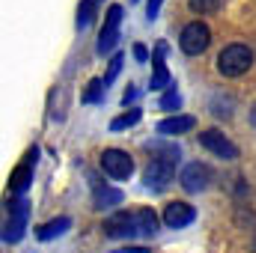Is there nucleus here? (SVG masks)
I'll list each match as a JSON object with an SVG mask.
<instances>
[{"label": "nucleus", "mask_w": 256, "mask_h": 253, "mask_svg": "<svg viewBox=\"0 0 256 253\" xmlns=\"http://www.w3.org/2000/svg\"><path fill=\"white\" fill-rule=\"evenodd\" d=\"M179 108H182V96H179V90H176V86L164 90V96H161V110H179Z\"/></svg>", "instance_id": "nucleus-20"}, {"label": "nucleus", "mask_w": 256, "mask_h": 253, "mask_svg": "<svg viewBox=\"0 0 256 253\" xmlns=\"http://www.w3.org/2000/svg\"><path fill=\"white\" fill-rule=\"evenodd\" d=\"M122 63H126V57H122V54H114L110 68H108V74H104V84H114V80H116V74L122 72Z\"/></svg>", "instance_id": "nucleus-22"}, {"label": "nucleus", "mask_w": 256, "mask_h": 253, "mask_svg": "<svg viewBox=\"0 0 256 253\" xmlns=\"http://www.w3.org/2000/svg\"><path fill=\"white\" fill-rule=\"evenodd\" d=\"M200 143H202V149H208V152L218 155V158H226V161H236V158H238V146H236L232 140H226V134H220V131H214V128L202 131V134H200Z\"/></svg>", "instance_id": "nucleus-8"}, {"label": "nucleus", "mask_w": 256, "mask_h": 253, "mask_svg": "<svg viewBox=\"0 0 256 253\" xmlns=\"http://www.w3.org/2000/svg\"><path fill=\"white\" fill-rule=\"evenodd\" d=\"M194 126H196L194 116H170V120H161V122H158V134L173 137V134H185V131H191Z\"/></svg>", "instance_id": "nucleus-14"}, {"label": "nucleus", "mask_w": 256, "mask_h": 253, "mask_svg": "<svg viewBox=\"0 0 256 253\" xmlns=\"http://www.w3.org/2000/svg\"><path fill=\"white\" fill-rule=\"evenodd\" d=\"M131 102H137V90H128L126 98H122V104H131Z\"/></svg>", "instance_id": "nucleus-25"}, {"label": "nucleus", "mask_w": 256, "mask_h": 253, "mask_svg": "<svg viewBox=\"0 0 256 253\" xmlns=\"http://www.w3.org/2000/svg\"><path fill=\"white\" fill-rule=\"evenodd\" d=\"M120 202H122V190L102 188L96 182V208H110V206H120Z\"/></svg>", "instance_id": "nucleus-16"}, {"label": "nucleus", "mask_w": 256, "mask_h": 253, "mask_svg": "<svg viewBox=\"0 0 256 253\" xmlns=\"http://www.w3.org/2000/svg\"><path fill=\"white\" fill-rule=\"evenodd\" d=\"M140 116H143V110L131 108L128 114H122V116H116V120L110 122V128H114V131H122V128H131V126H137V122H140Z\"/></svg>", "instance_id": "nucleus-19"}, {"label": "nucleus", "mask_w": 256, "mask_h": 253, "mask_svg": "<svg viewBox=\"0 0 256 253\" xmlns=\"http://www.w3.org/2000/svg\"><path fill=\"white\" fill-rule=\"evenodd\" d=\"M102 170L110 176V179H128L131 173H134V161H131V155L122 152V149H108L104 155H102Z\"/></svg>", "instance_id": "nucleus-6"}, {"label": "nucleus", "mask_w": 256, "mask_h": 253, "mask_svg": "<svg viewBox=\"0 0 256 253\" xmlns=\"http://www.w3.org/2000/svg\"><path fill=\"white\" fill-rule=\"evenodd\" d=\"M194 218H196V212L188 202H170L167 212H164V224L170 230H185L188 224H194Z\"/></svg>", "instance_id": "nucleus-11"}, {"label": "nucleus", "mask_w": 256, "mask_h": 253, "mask_svg": "<svg viewBox=\"0 0 256 253\" xmlns=\"http://www.w3.org/2000/svg\"><path fill=\"white\" fill-rule=\"evenodd\" d=\"M104 78H96V80H90L86 84V90H84V104H98L102 98H104Z\"/></svg>", "instance_id": "nucleus-17"}, {"label": "nucleus", "mask_w": 256, "mask_h": 253, "mask_svg": "<svg viewBox=\"0 0 256 253\" xmlns=\"http://www.w3.org/2000/svg\"><path fill=\"white\" fill-rule=\"evenodd\" d=\"M250 253H256V244H254V250H250Z\"/></svg>", "instance_id": "nucleus-28"}, {"label": "nucleus", "mask_w": 256, "mask_h": 253, "mask_svg": "<svg viewBox=\"0 0 256 253\" xmlns=\"http://www.w3.org/2000/svg\"><path fill=\"white\" fill-rule=\"evenodd\" d=\"M164 54H167V45H158L155 68H152V80H149V86H152V90H170V86H173V78H170L167 63H164Z\"/></svg>", "instance_id": "nucleus-12"}, {"label": "nucleus", "mask_w": 256, "mask_h": 253, "mask_svg": "<svg viewBox=\"0 0 256 253\" xmlns=\"http://www.w3.org/2000/svg\"><path fill=\"white\" fill-rule=\"evenodd\" d=\"M134 57H137L140 63H146V57H149V54H146V48H143V45H134Z\"/></svg>", "instance_id": "nucleus-24"}, {"label": "nucleus", "mask_w": 256, "mask_h": 253, "mask_svg": "<svg viewBox=\"0 0 256 253\" xmlns=\"http://www.w3.org/2000/svg\"><path fill=\"white\" fill-rule=\"evenodd\" d=\"M173 179H176V161L161 158V155H155L149 161V167L143 170V182H146L149 190H164Z\"/></svg>", "instance_id": "nucleus-3"}, {"label": "nucleus", "mask_w": 256, "mask_h": 253, "mask_svg": "<svg viewBox=\"0 0 256 253\" xmlns=\"http://www.w3.org/2000/svg\"><path fill=\"white\" fill-rule=\"evenodd\" d=\"M27 218H30V202L24 196L12 200L9 202V220L3 226V242L6 244H18L24 238V230H27Z\"/></svg>", "instance_id": "nucleus-2"}, {"label": "nucleus", "mask_w": 256, "mask_h": 253, "mask_svg": "<svg viewBox=\"0 0 256 253\" xmlns=\"http://www.w3.org/2000/svg\"><path fill=\"white\" fill-rule=\"evenodd\" d=\"M250 126L256 128V108H254V110H250Z\"/></svg>", "instance_id": "nucleus-27"}, {"label": "nucleus", "mask_w": 256, "mask_h": 253, "mask_svg": "<svg viewBox=\"0 0 256 253\" xmlns=\"http://www.w3.org/2000/svg\"><path fill=\"white\" fill-rule=\"evenodd\" d=\"M161 3H164V0H149V9H146L149 21H155V18H158V12H161Z\"/></svg>", "instance_id": "nucleus-23"}, {"label": "nucleus", "mask_w": 256, "mask_h": 253, "mask_svg": "<svg viewBox=\"0 0 256 253\" xmlns=\"http://www.w3.org/2000/svg\"><path fill=\"white\" fill-rule=\"evenodd\" d=\"M158 226H161V220H158V214L152 208H140L137 212V230H140V236H155Z\"/></svg>", "instance_id": "nucleus-15"}, {"label": "nucleus", "mask_w": 256, "mask_h": 253, "mask_svg": "<svg viewBox=\"0 0 256 253\" xmlns=\"http://www.w3.org/2000/svg\"><path fill=\"white\" fill-rule=\"evenodd\" d=\"M188 3H191V9L196 15H212V12L220 9V0H188Z\"/></svg>", "instance_id": "nucleus-21"}, {"label": "nucleus", "mask_w": 256, "mask_h": 253, "mask_svg": "<svg viewBox=\"0 0 256 253\" xmlns=\"http://www.w3.org/2000/svg\"><path fill=\"white\" fill-rule=\"evenodd\" d=\"M179 182H182V188H185V190L200 194V190L208 188V182H212V170H208L202 161H191V164H185V170H182Z\"/></svg>", "instance_id": "nucleus-9"}, {"label": "nucleus", "mask_w": 256, "mask_h": 253, "mask_svg": "<svg viewBox=\"0 0 256 253\" xmlns=\"http://www.w3.org/2000/svg\"><path fill=\"white\" fill-rule=\"evenodd\" d=\"M122 15H126L122 6H110V9H108L104 30H102V36H98V54H102V57L116 48V42H120V27H122Z\"/></svg>", "instance_id": "nucleus-7"}, {"label": "nucleus", "mask_w": 256, "mask_h": 253, "mask_svg": "<svg viewBox=\"0 0 256 253\" xmlns=\"http://www.w3.org/2000/svg\"><path fill=\"white\" fill-rule=\"evenodd\" d=\"M116 253H149L146 248H128V250H116Z\"/></svg>", "instance_id": "nucleus-26"}, {"label": "nucleus", "mask_w": 256, "mask_h": 253, "mask_svg": "<svg viewBox=\"0 0 256 253\" xmlns=\"http://www.w3.org/2000/svg\"><path fill=\"white\" fill-rule=\"evenodd\" d=\"M208 42H212V30L202 24V21H191L185 30H182V36H179V45H182V51L185 54H202L206 48H208Z\"/></svg>", "instance_id": "nucleus-4"}, {"label": "nucleus", "mask_w": 256, "mask_h": 253, "mask_svg": "<svg viewBox=\"0 0 256 253\" xmlns=\"http://www.w3.org/2000/svg\"><path fill=\"white\" fill-rule=\"evenodd\" d=\"M254 66V51L248 45H226L218 57V72L224 78H238Z\"/></svg>", "instance_id": "nucleus-1"}, {"label": "nucleus", "mask_w": 256, "mask_h": 253, "mask_svg": "<svg viewBox=\"0 0 256 253\" xmlns=\"http://www.w3.org/2000/svg\"><path fill=\"white\" fill-rule=\"evenodd\" d=\"M104 236L108 238H134L140 236L137 230V212H116L104 220Z\"/></svg>", "instance_id": "nucleus-5"}, {"label": "nucleus", "mask_w": 256, "mask_h": 253, "mask_svg": "<svg viewBox=\"0 0 256 253\" xmlns=\"http://www.w3.org/2000/svg\"><path fill=\"white\" fill-rule=\"evenodd\" d=\"M39 158V149H30L27 152V158L12 170V176H9V188L12 194H24V190L30 188V182H33V161Z\"/></svg>", "instance_id": "nucleus-10"}, {"label": "nucleus", "mask_w": 256, "mask_h": 253, "mask_svg": "<svg viewBox=\"0 0 256 253\" xmlns=\"http://www.w3.org/2000/svg\"><path fill=\"white\" fill-rule=\"evenodd\" d=\"M68 226H72V218H54V220H48V224H42V226L36 230V238H39V242L60 238L63 232H68Z\"/></svg>", "instance_id": "nucleus-13"}, {"label": "nucleus", "mask_w": 256, "mask_h": 253, "mask_svg": "<svg viewBox=\"0 0 256 253\" xmlns=\"http://www.w3.org/2000/svg\"><path fill=\"white\" fill-rule=\"evenodd\" d=\"M96 3H98V0H80V6H78V30H86V27L92 24V18H96Z\"/></svg>", "instance_id": "nucleus-18"}]
</instances>
